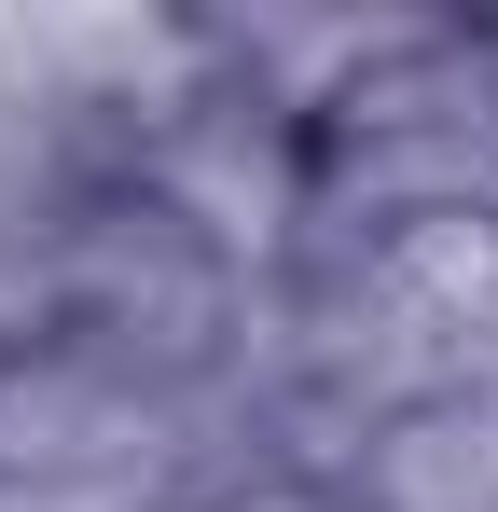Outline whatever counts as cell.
Here are the masks:
<instances>
[{
  "mask_svg": "<svg viewBox=\"0 0 498 512\" xmlns=\"http://www.w3.org/2000/svg\"><path fill=\"white\" fill-rule=\"evenodd\" d=\"M222 512H346V485H332V471H263V485L222 499Z\"/></svg>",
  "mask_w": 498,
  "mask_h": 512,
  "instance_id": "obj_3",
  "label": "cell"
},
{
  "mask_svg": "<svg viewBox=\"0 0 498 512\" xmlns=\"http://www.w3.org/2000/svg\"><path fill=\"white\" fill-rule=\"evenodd\" d=\"M180 84V28L0 14V333H28L125 208L139 139Z\"/></svg>",
  "mask_w": 498,
  "mask_h": 512,
  "instance_id": "obj_1",
  "label": "cell"
},
{
  "mask_svg": "<svg viewBox=\"0 0 498 512\" xmlns=\"http://www.w3.org/2000/svg\"><path fill=\"white\" fill-rule=\"evenodd\" d=\"M498 222V14H374L305 111L291 236H415Z\"/></svg>",
  "mask_w": 498,
  "mask_h": 512,
  "instance_id": "obj_2",
  "label": "cell"
}]
</instances>
